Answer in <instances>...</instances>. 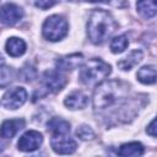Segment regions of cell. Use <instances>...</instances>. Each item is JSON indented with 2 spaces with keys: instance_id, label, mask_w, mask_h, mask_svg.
Wrapping results in <instances>:
<instances>
[{
  "instance_id": "6da1fadb",
  "label": "cell",
  "mask_w": 157,
  "mask_h": 157,
  "mask_svg": "<svg viewBox=\"0 0 157 157\" xmlns=\"http://www.w3.org/2000/svg\"><path fill=\"white\" fill-rule=\"evenodd\" d=\"M129 85L120 80H109L101 82L93 93V107L96 109H107L126 98Z\"/></svg>"
},
{
  "instance_id": "7a4b0ae2",
  "label": "cell",
  "mask_w": 157,
  "mask_h": 157,
  "mask_svg": "<svg viewBox=\"0 0 157 157\" xmlns=\"http://www.w3.org/2000/svg\"><path fill=\"white\" fill-rule=\"evenodd\" d=\"M117 22L113 16L102 9L93 10L87 22V34L92 43H104L117 29Z\"/></svg>"
},
{
  "instance_id": "3957f363",
  "label": "cell",
  "mask_w": 157,
  "mask_h": 157,
  "mask_svg": "<svg viewBox=\"0 0 157 157\" xmlns=\"http://www.w3.org/2000/svg\"><path fill=\"white\" fill-rule=\"evenodd\" d=\"M110 74V65L99 58L90 59L80 71V80L85 85H93L104 80Z\"/></svg>"
},
{
  "instance_id": "277c9868",
  "label": "cell",
  "mask_w": 157,
  "mask_h": 157,
  "mask_svg": "<svg viewBox=\"0 0 157 157\" xmlns=\"http://www.w3.org/2000/svg\"><path fill=\"white\" fill-rule=\"evenodd\" d=\"M67 29H69V25L66 20L63 16L53 15L44 21L42 27V33L45 39L56 42L63 39L67 34Z\"/></svg>"
},
{
  "instance_id": "5b68a950",
  "label": "cell",
  "mask_w": 157,
  "mask_h": 157,
  "mask_svg": "<svg viewBox=\"0 0 157 157\" xmlns=\"http://www.w3.org/2000/svg\"><path fill=\"white\" fill-rule=\"evenodd\" d=\"M52 148L60 155H70L76 150V142L74 139L69 136V134L64 132H53L50 139Z\"/></svg>"
},
{
  "instance_id": "8992f818",
  "label": "cell",
  "mask_w": 157,
  "mask_h": 157,
  "mask_svg": "<svg viewBox=\"0 0 157 157\" xmlns=\"http://www.w3.org/2000/svg\"><path fill=\"white\" fill-rule=\"evenodd\" d=\"M42 85L48 92H59L66 85V77L58 70L45 71L42 77Z\"/></svg>"
},
{
  "instance_id": "52a82bcc",
  "label": "cell",
  "mask_w": 157,
  "mask_h": 157,
  "mask_svg": "<svg viewBox=\"0 0 157 157\" xmlns=\"http://www.w3.org/2000/svg\"><path fill=\"white\" fill-rule=\"evenodd\" d=\"M27 99V92L23 87L10 88L2 97V104L6 109H17Z\"/></svg>"
},
{
  "instance_id": "ba28073f",
  "label": "cell",
  "mask_w": 157,
  "mask_h": 157,
  "mask_svg": "<svg viewBox=\"0 0 157 157\" xmlns=\"http://www.w3.org/2000/svg\"><path fill=\"white\" fill-rule=\"evenodd\" d=\"M43 142V136L40 132L36 131V130H29L27 132H25L18 142H17V146H18V150L20 151H23V152H32V151H36L37 148H39V146L42 145Z\"/></svg>"
},
{
  "instance_id": "9c48e42d",
  "label": "cell",
  "mask_w": 157,
  "mask_h": 157,
  "mask_svg": "<svg viewBox=\"0 0 157 157\" xmlns=\"http://www.w3.org/2000/svg\"><path fill=\"white\" fill-rule=\"evenodd\" d=\"M23 16V11L15 4H5L0 7V20L2 23L12 26L17 23Z\"/></svg>"
},
{
  "instance_id": "30bf717a",
  "label": "cell",
  "mask_w": 157,
  "mask_h": 157,
  "mask_svg": "<svg viewBox=\"0 0 157 157\" xmlns=\"http://www.w3.org/2000/svg\"><path fill=\"white\" fill-rule=\"evenodd\" d=\"M25 126L23 119H10L5 120L0 126V136L4 139L13 137L22 128Z\"/></svg>"
},
{
  "instance_id": "8fae6325",
  "label": "cell",
  "mask_w": 157,
  "mask_h": 157,
  "mask_svg": "<svg viewBox=\"0 0 157 157\" xmlns=\"http://www.w3.org/2000/svg\"><path fill=\"white\" fill-rule=\"evenodd\" d=\"M64 103L70 109H82L88 104V97L83 92L75 91L65 98Z\"/></svg>"
},
{
  "instance_id": "7c38bea8",
  "label": "cell",
  "mask_w": 157,
  "mask_h": 157,
  "mask_svg": "<svg viewBox=\"0 0 157 157\" xmlns=\"http://www.w3.org/2000/svg\"><path fill=\"white\" fill-rule=\"evenodd\" d=\"M83 63V56L81 54H71V55H66L60 58L56 64H58V70L65 71V70H72L78 67L81 64Z\"/></svg>"
},
{
  "instance_id": "4fadbf2b",
  "label": "cell",
  "mask_w": 157,
  "mask_h": 157,
  "mask_svg": "<svg viewBox=\"0 0 157 157\" xmlns=\"http://www.w3.org/2000/svg\"><path fill=\"white\" fill-rule=\"evenodd\" d=\"M6 52L11 56H21L26 52V43L23 39L17 37H11L6 42Z\"/></svg>"
},
{
  "instance_id": "5bb4252c",
  "label": "cell",
  "mask_w": 157,
  "mask_h": 157,
  "mask_svg": "<svg viewBox=\"0 0 157 157\" xmlns=\"http://www.w3.org/2000/svg\"><path fill=\"white\" fill-rule=\"evenodd\" d=\"M136 9L139 13L145 18H151L156 15L157 7H156V0H137Z\"/></svg>"
},
{
  "instance_id": "9a60e30c",
  "label": "cell",
  "mask_w": 157,
  "mask_h": 157,
  "mask_svg": "<svg viewBox=\"0 0 157 157\" xmlns=\"http://www.w3.org/2000/svg\"><path fill=\"white\" fill-rule=\"evenodd\" d=\"M142 59V52L141 50H132L126 58H124L123 60H120L118 63V66L121 70H130L132 69L135 65H137Z\"/></svg>"
},
{
  "instance_id": "2e32d148",
  "label": "cell",
  "mask_w": 157,
  "mask_h": 157,
  "mask_svg": "<svg viewBox=\"0 0 157 157\" xmlns=\"http://www.w3.org/2000/svg\"><path fill=\"white\" fill-rule=\"evenodd\" d=\"M137 78L140 82L145 85H152L156 82V67L153 65H147L142 66L137 71Z\"/></svg>"
},
{
  "instance_id": "e0dca14e",
  "label": "cell",
  "mask_w": 157,
  "mask_h": 157,
  "mask_svg": "<svg viewBox=\"0 0 157 157\" xmlns=\"http://www.w3.org/2000/svg\"><path fill=\"white\" fill-rule=\"evenodd\" d=\"M144 153V146L140 142H129V144H124L120 146L118 155L119 156H125V157H130V156H141Z\"/></svg>"
},
{
  "instance_id": "ac0fdd59",
  "label": "cell",
  "mask_w": 157,
  "mask_h": 157,
  "mask_svg": "<svg viewBox=\"0 0 157 157\" xmlns=\"http://www.w3.org/2000/svg\"><path fill=\"white\" fill-rule=\"evenodd\" d=\"M48 130L53 132H64V134H70V124L69 121L61 119V118H52L48 124Z\"/></svg>"
},
{
  "instance_id": "d6986e66",
  "label": "cell",
  "mask_w": 157,
  "mask_h": 157,
  "mask_svg": "<svg viewBox=\"0 0 157 157\" xmlns=\"http://www.w3.org/2000/svg\"><path fill=\"white\" fill-rule=\"evenodd\" d=\"M129 44V40H128V37L125 34H120L115 38L112 39L110 42V50L115 54H119V53H123L126 47Z\"/></svg>"
},
{
  "instance_id": "ffe728a7",
  "label": "cell",
  "mask_w": 157,
  "mask_h": 157,
  "mask_svg": "<svg viewBox=\"0 0 157 157\" xmlns=\"http://www.w3.org/2000/svg\"><path fill=\"white\" fill-rule=\"evenodd\" d=\"M13 70L11 67H7L5 65H2L0 67V87H6L11 83V81L13 80Z\"/></svg>"
},
{
  "instance_id": "44dd1931",
  "label": "cell",
  "mask_w": 157,
  "mask_h": 157,
  "mask_svg": "<svg viewBox=\"0 0 157 157\" xmlns=\"http://www.w3.org/2000/svg\"><path fill=\"white\" fill-rule=\"evenodd\" d=\"M76 135L81 139V140H91L94 136L93 130L88 126V125H81L80 128H77L76 130Z\"/></svg>"
},
{
  "instance_id": "7402d4cb",
  "label": "cell",
  "mask_w": 157,
  "mask_h": 157,
  "mask_svg": "<svg viewBox=\"0 0 157 157\" xmlns=\"http://www.w3.org/2000/svg\"><path fill=\"white\" fill-rule=\"evenodd\" d=\"M20 76H21V80H22V81H26V82L32 81V80L36 77V69L32 67V66L26 65V66L22 67Z\"/></svg>"
},
{
  "instance_id": "603a6c76",
  "label": "cell",
  "mask_w": 157,
  "mask_h": 157,
  "mask_svg": "<svg viewBox=\"0 0 157 157\" xmlns=\"http://www.w3.org/2000/svg\"><path fill=\"white\" fill-rule=\"evenodd\" d=\"M58 2H59V0H34V5L42 10H47Z\"/></svg>"
},
{
  "instance_id": "cb8c5ba5",
  "label": "cell",
  "mask_w": 157,
  "mask_h": 157,
  "mask_svg": "<svg viewBox=\"0 0 157 157\" xmlns=\"http://www.w3.org/2000/svg\"><path fill=\"white\" fill-rule=\"evenodd\" d=\"M147 134H150L151 136H156L157 135V132H156V119H153L152 121H151V124L148 125V128H147Z\"/></svg>"
},
{
  "instance_id": "d4e9b609",
  "label": "cell",
  "mask_w": 157,
  "mask_h": 157,
  "mask_svg": "<svg viewBox=\"0 0 157 157\" xmlns=\"http://www.w3.org/2000/svg\"><path fill=\"white\" fill-rule=\"evenodd\" d=\"M91 2H103V4H113V0H86Z\"/></svg>"
},
{
  "instance_id": "484cf974",
  "label": "cell",
  "mask_w": 157,
  "mask_h": 157,
  "mask_svg": "<svg viewBox=\"0 0 157 157\" xmlns=\"http://www.w3.org/2000/svg\"><path fill=\"white\" fill-rule=\"evenodd\" d=\"M4 64H5V60H4V58H2V55L0 54V67H1V66H2Z\"/></svg>"
},
{
  "instance_id": "4316f807",
  "label": "cell",
  "mask_w": 157,
  "mask_h": 157,
  "mask_svg": "<svg viewBox=\"0 0 157 157\" xmlns=\"http://www.w3.org/2000/svg\"><path fill=\"white\" fill-rule=\"evenodd\" d=\"M1 151H2V145L0 144V152H1Z\"/></svg>"
}]
</instances>
